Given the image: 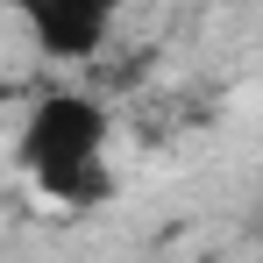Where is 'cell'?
I'll return each mask as SVG.
<instances>
[{"mask_svg": "<svg viewBox=\"0 0 263 263\" xmlns=\"http://www.w3.org/2000/svg\"><path fill=\"white\" fill-rule=\"evenodd\" d=\"M107 142H114V121L92 92H43L14 135V164L57 206H100L114 192Z\"/></svg>", "mask_w": 263, "mask_h": 263, "instance_id": "obj_1", "label": "cell"}, {"mask_svg": "<svg viewBox=\"0 0 263 263\" xmlns=\"http://www.w3.org/2000/svg\"><path fill=\"white\" fill-rule=\"evenodd\" d=\"M0 7L22 14V29L36 36L43 57L79 64V57H92V50L114 36V22H121L128 0H0Z\"/></svg>", "mask_w": 263, "mask_h": 263, "instance_id": "obj_2", "label": "cell"}]
</instances>
